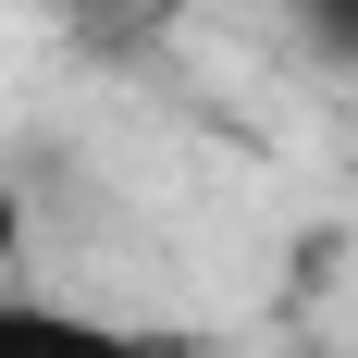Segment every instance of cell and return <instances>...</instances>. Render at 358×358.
<instances>
[{"label": "cell", "instance_id": "cell-1", "mask_svg": "<svg viewBox=\"0 0 358 358\" xmlns=\"http://www.w3.org/2000/svg\"><path fill=\"white\" fill-rule=\"evenodd\" d=\"M0 358H161V346L87 322V309H50V296H0Z\"/></svg>", "mask_w": 358, "mask_h": 358}, {"label": "cell", "instance_id": "cell-2", "mask_svg": "<svg viewBox=\"0 0 358 358\" xmlns=\"http://www.w3.org/2000/svg\"><path fill=\"white\" fill-rule=\"evenodd\" d=\"M309 37H322V62L358 74V0H309Z\"/></svg>", "mask_w": 358, "mask_h": 358}, {"label": "cell", "instance_id": "cell-3", "mask_svg": "<svg viewBox=\"0 0 358 358\" xmlns=\"http://www.w3.org/2000/svg\"><path fill=\"white\" fill-rule=\"evenodd\" d=\"M25 248V198H13V173H0V259Z\"/></svg>", "mask_w": 358, "mask_h": 358}, {"label": "cell", "instance_id": "cell-4", "mask_svg": "<svg viewBox=\"0 0 358 358\" xmlns=\"http://www.w3.org/2000/svg\"><path fill=\"white\" fill-rule=\"evenodd\" d=\"M62 13H87V25H99V13H124V0H62Z\"/></svg>", "mask_w": 358, "mask_h": 358}]
</instances>
